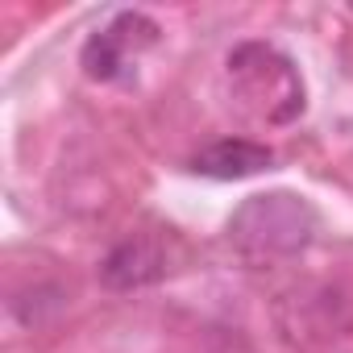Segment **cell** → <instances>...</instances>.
Listing matches in <instances>:
<instances>
[{"instance_id":"6da1fadb","label":"cell","mask_w":353,"mask_h":353,"mask_svg":"<svg viewBox=\"0 0 353 353\" xmlns=\"http://www.w3.org/2000/svg\"><path fill=\"white\" fill-rule=\"evenodd\" d=\"M225 67L237 108L258 125H291L303 112V79L283 50L266 42H241Z\"/></svg>"},{"instance_id":"7a4b0ae2","label":"cell","mask_w":353,"mask_h":353,"mask_svg":"<svg viewBox=\"0 0 353 353\" xmlns=\"http://www.w3.org/2000/svg\"><path fill=\"white\" fill-rule=\"evenodd\" d=\"M316 233V208L295 196V192H266L250 196L233 216H229V241L262 262V258H287L303 250Z\"/></svg>"},{"instance_id":"3957f363","label":"cell","mask_w":353,"mask_h":353,"mask_svg":"<svg viewBox=\"0 0 353 353\" xmlns=\"http://www.w3.org/2000/svg\"><path fill=\"white\" fill-rule=\"evenodd\" d=\"M158 34L162 30L145 13H121L112 26H104L100 34L88 38V46H83V71L92 79H117L129 67V59H137V50H145V46L158 42Z\"/></svg>"},{"instance_id":"277c9868","label":"cell","mask_w":353,"mask_h":353,"mask_svg":"<svg viewBox=\"0 0 353 353\" xmlns=\"http://www.w3.org/2000/svg\"><path fill=\"white\" fill-rule=\"evenodd\" d=\"M104 283L117 287V291H133V287H145V283H158L166 274V258H162V245L150 241V237H129L121 241L104 266H100Z\"/></svg>"},{"instance_id":"5b68a950","label":"cell","mask_w":353,"mask_h":353,"mask_svg":"<svg viewBox=\"0 0 353 353\" xmlns=\"http://www.w3.org/2000/svg\"><path fill=\"white\" fill-rule=\"evenodd\" d=\"M270 162H274V154L266 145L245 141V137H229V141H216V145L200 150L192 170L208 174V179H245V174L270 170Z\"/></svg>"}]
</instances>
